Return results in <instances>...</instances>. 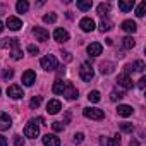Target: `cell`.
<instances>
[{"label": "cell", "mask_w": 146, "mask_h": 146, "mask_svg": "<svg viewBox=\"0 0 146 146\" xmlns=\"http://www.w3.org/2000/svg\"><path fill=\"white\" fill-rule=\"evenodd\" d=\"M79 76H81V79H83V81H91V79H93V76H95V70H93V67H91V64H90V62H84V64H81Z\"/></svg>", "instance_id": "1"}, {"label": "cell", "mask_w": 146, "mask_h": 146, "mask_svg": "<svg viewBox=\"0 0 146 146\" xmlns=\"http://www.w3.org/2000/svg\"><path fill=\"white\" fill-rule=\"evenodd\" d=\"M83 113H84L86 119H91V120H102V119L105 117V112H103V110H100V108H91V107L84 108Z\"/></svg>", "instance_id": "2"}, {"label": "cell", "mask_w": 146, "mask_h": 146, "mask_svg": "<svg viewBox=\"0 0 146 146\" xmlns=\"http://www.w3.org/2000/svg\"><path fill=\"white\" fill-rule=\"evenodd\" d=\"M41 67L45 69V70H55L57 67H58V64H57V58L53 57V55H45L43 58H41Z\"/></svg>", "instance_id": "3"}, {"label": "cell", "mask_w": 146, "mask_h": 146, "mask_svg": "<svg viewBox=\"0 0 146 146\" xmlns=\"http://www.w3.org/2000/svg\"><path fill=\"white\" fill-rule=\"evenodd\" d=\"M65 98H69V100H76L78 96H79V93H78V88L72 84V83H69L67 81V84H65V90H64V93H62Z\"/></svg>", "instance_id": "4"}, {"label": "cell", "mask_w": 146, "mask_h": 146, "mask_svg": "<svg viewBox=\"0 0 146 146\" xmlns=\"http://www.w3.org/2000/svg\"><path fill=\"white\" fill-rule=\"evenodd\" d=\"M117 84H119L120 88H124V90H131V88L134 86L132 79H131L127 74H119V76H117Z\"/></svg>", "instance_id": "5"}, {"label": "cell", "mask_w": 146, "mask_h": 146, "mask_svg": "<svg viewBox=\"0 0 146 146\" xmlns=\"http://www.w3.org/2000/svg\"><path fill=\"white\" fill-rule=\"evenodd\" d=\"M7 95H9L12 100H19V98H23V96H24V91H23V88H21V86L12 84V86H9Z\"/></svg>", "instance_id": "6"}, {"label": "cell", "mask_w": 146, "mask_h": 146, "mask_svg": "<svg viewBox=\"0 0 146 146\" xmlns=\"http://www.w3.org/2000/svg\"><path fill=\"white\" fill-rule=\"evenodd\" d=\"M60 110H62V103H60L58 100H50V102L46 103V112H48V113L53 115V113H58Z\"/></svg>", "instance_id": "7"}, {"label": "cell", "mask_w": 146, "mask_h": 146, "mask_svg": "<svg viewBox=\"0 0 146 146\" xmlns=\"http://www.w3.org/2000/svg\"><path fill=\"white\" fill-rule=\"evenodd\" d=\"M38 134H40V129H38V125L36 124H28L26 127H24V136L26 137H38Z\"/></svg>", "instance_id": "8"}, {"label": "cell", "mask_w": 146, "mask_h": 146, "mask_svg": "<svg viewBox=\"0 0 146 146\" xmlns=\"http://www.w3.org/2000/svg\"><path fill=\"white\" fill-rule=\"evenodd\" d=\"M11 125H12L11 117L5 112H0V131H7V129H11Z\"/></svg>", "instance_id": "9"}, {"label": "cell", "mask_w": 146, "mask_h": 146, "mask_svg": "<svg viewBox=\"0 0 146 146\" xmlns=\"http://www.w3.org/2000/svg\"><path fill=\"white\" fill-rule=\"evenodd\" d=\"M36 83V74L33 70H26L24 74H23V84H26V86H33Z\"/></svg>", "instance_id": "10"}, {"label": "cell", "mask_w": 146, "mask_h": 146, "mask_svg": "<svg viewBox=\"0 0 146 146\" xmlns=\"http://www.w3.org/2000/svg\"><path fill=\"white\" fill-rule=\"evenodd\" d=\"M79 26H81V29H83V31L90 33V31H93V29H95V21H93L91 17H83V19H81V23H79Z\"/></svg>", "instance_id": "11"}, {"label": "cell", "mask_w": 146, "mask_h": 146, "mask_svg": "<svg viewBox=\"0 0 146 146\" xmlns=\"http://www.w3.org/2000/svg\"><path fill=\"white\" fill-rule=\"evenodd\" d=\"M33 35L36 36L38 41H46V40L50 38V33H48L45 28H35V29H33Z\"/></svg>", "instance_id": "12"}, {"label": "cell", "mask_w": 146, "mask_h": 146, "mask_svg": "<svg viewBox=\"0 0 146 146\" xmlns=\"http://www.w3.org/2000/svg\"><path fill=\"white\" fill-rule=\"evenodd\" d=\"M120 143H122L120 136H113L110 139H107V137H102L100 139V144L102 146H120Z\"/></svg>", "instance_id": "13"}, {"label": "cell", "mask_w": 146, "mask_h": 146, "mask_svg": "<svg viewBox=\"0 0 146 146\" xmlns=\"http://www.w3.org/2000/svg\"><path fill=\"white\" fill-rule=\"evenodd\" d=\"M53 40L55 41H67L69 40V33L65 31V29H62V28H57L55 31H53Z\"/></svg>", "instance_id": "14"}, {"label": "cell", "mask_w": 146, "mask_h": 146, "mask_svg": "<svg viewBox=\"0 0 146 146\" xmlns=\"http://www.w3.org/2000/svg\"><path fill=\"white\" fill-rule=\"evenodd\" d=\"M102 52H103V46H102L98 41H93V43L88 46V53H90L91 57H98V55H102Z\"/></svg>", "instance_id": "15"}, {"label": "cell", "mask_w": 146, "mask_h": 146, "mask_svg": "<svg viewBox=\"0 0 146 146\" xmlns=\"http://www.w3.org/2000/svg\"><path fill=\"white\" fill-rule=\"evenodd\" d=\"M43 144L45 146H60V139L53 134H45L43 136Z\"/></svg>", "instance_id": "16"}, {"label": "cell", "mask_w": 146, "mask_h": 146, "mask_svg": "<svg viewBox=\"0 0 146 146\" xmlns=\"http://www.w3.org/2000/svg\"><path fill=\"white\" fill-rule=\"evenodd\" d=\"M7 28L12 29V31H19L23 28V21L17 19V17H9L7 19Z\"/></svg>", "instance_id": "17"}, {"label": "cell", "mask_w": 146, "mask_h": 146, "mask_svg": "<svg viewBox=\"0 0 146 146\" xmlns=\"http://www.w3.org/2000/svg\"><path fill=\"white\" fill-rule=\"evenodd\" d=\"M65 84H67V81L57 79V81L53 83V88H52V91H53L55 95H62V93H64V90H65Z\"/></svg>", "instance_id": "18"}, {"label": "cell", "mask_w": 146, "mask_h": 146, "mask_svg": "<svg viewBox=\"0 0 146 146\" xmlns=\"http://www.w3.org/2000/svg\"><path fill=\"white\" fill-rule=\"evenodd\" d=\"M122 29H124L125 33H136V31H137V24H136L134 21H124V23H122Z\"/></svg>", "instance_id": "19"}, {"label": "cell", "mask_w": 146, "mask_h": 146, "mask_svg": "<svg viewBox=\"0 0 146 146\" xmlns=\"http://www.w3.org/2000/svg\"><path fill=\"white\" fill-rule=\"evenodd\" d=\"M132 107H129V105H119V108H117V113L120 115V117H129V115H132Z\"/></svg>", "instance_id": "20"}, {"label": "cell", "mask_w": 146, "mask_h": 146, "mask_svg": "<svg viewBox=\"0 0 146 146\" xmlns=\"http://www.w3.org/2000/svg\"><path fill=\"white\" fill-rule=\"evenodd\" d=\"M113 70V64L112 62H102L100 64V72L102 74H112Z\"/></svg>", "instance_id": "21"}, {"label": "cell", "mask_w": 146, "mask_h": 146, "mask_svg": "<svg viewBox=\"0 0 146 146\" xmlns=\"http://www.w3.org/2000/svg\"><path fill=\"white\" fill-rule=\"evenodd\" d=\"M110 9H112V5H110L108 2H107V4L103 2V4H100V5H98V9H96V11H98V14L103 17V16H107V14L110 12Z\"/></svg>", "instance_id": "22"}, {"label": "cell", "mask_w": 146, "mask_h": 146, "mask_svg": "<svg viewBox=\"0 0 146 146\" xmlns=\"http://www.w3.org/2000/svg\"><path fill=\"white\" fill-rule=\"evenodd\" d=\"M16 9H17V12H19V14H24V12H28L29 4L26 2V0H19V2L16 4Z\"/></svg>", "instance_id": "23"}, {"label": "cell", "mask_w": 146, "mask_h": 146, "mask_svg": "<svg viewBox=\"0 0 146 146\" xmlns=\"http://www.w3.org/2000/svg\"><path fill=\"white\" fill-rule=\"evenodd\" d=\"M132 7H134V0H129V2H119V9L122 12H129V11H132Z\"/></svg>", "instance_id": "24"}, {"label": "cell", "mask_w": 146, "mask_h": 146, "mask_svg": "<svg viewBox=\"0 0 146 146\" xmlns=\"http://www.w3.org/2000/svg\"><path fill=\"white\" fill-rule=\"evenodd\" d=\"M144 67H146V65H144L143 60H136L134 64H131V70H132V72H143Z\"/></svg>", "instance_id": "25"}, {"label": "cell", "mask_w": 146, "mask_h": 146, "mask_svg": "<svg viewBox=\"0 0 146 146\" xmlns=\"http://www.w3.org/2000/svg\"><path fill=\"white\" fill-rule=\"evenodd\" d=\"M134 45H136V41H134V38H132V36H125V38L122 40V46H124V48H127V50H129V48H132Z\"/></svg>", "instance_id": "26"}, {"label": "cell", "mask_w": 146, "mask_h": 146, "mask_svg": "<svg viewBox=\"0 0 146 146\" xmlns=\"http://www.w3.org/2000/svg\"><path fill=\"white\" fill-rule=\"evenodd\" d=\"M88 100L91 103H98L100 102V91H90L88 93Z\"/></svg>", "instance_id": "27"}, {"label": "cell", "mask_w": 146, "mask_h": 146, "mask_svg": "<svg viewBox=\"0 0 146 146\" xmlns=\"http://www.w3.org/2000/svg\"><path fill=\"white\" fill-rule=\"evenodd\" d=\"M110 29H112V23H110L108 19H107V21L103 19V21L100 23V31H103V33H105V31H110Z\"/></svg>", "instance_id": "28"}, {"label": "cell", "mask_w": 146, "mask_h": 146, "mask_svg": "<svg viewBox=\"0 0 146 146\" xmlns=\"http://www.w3.org/2000/svg\"><path fill=\"white\" fill-rule=\"evenodd\" d=\"M91 2H83V0H78V9H81V11H90L91 9Z\"/></svg>", "instance_id": "29"}, {"label": "cell", "mask_w": 146, "mask_h": 146, "mask_svg": "<svg viewBox=\"0 0 146 146\" xmlns=\"http://www.w3.org/2000/svg\"><path fill=\"white\" fill-rule=\"evenodd\" d=\"M144 9H146V2H141L136 9V16L137 17H144Z\"/></svg>", "instance_id": "30"}, {"label": "cell", "mask_w": 146, "mask_h": 146, "mask_svg": "<svg viewBox=\"0 0 146 146\" xmlns=\"http://www.w3.org/2000/svg\"><path fill=\"white\" fill-rule=\"evenodd\" d=\"M124 96H125V93H124V91H112L110 100H112V102H117V100H120V98H124Z\"/></svg>", "instance_id": "31"}, {"label": "cell", "mask_w": 146, "mask_h": 146, "mask_svg": "<svg viewBox=\"0 0 146 146\" xmlns=\"http://www.w3.org/2000/svg\"><path fill=\"white\" fill-rule=\"evenodd\" d=\"M40 105H41V96H35V98L29 102V107H31V108H38Z\"/></svg>", "instance_id": "32"}, {"label": "cell", "mask_w": 146, "mask_h": 146, "mask_svg": "<svg viewBox=\"0 0 146 146\" xmlns=\"http://www.w3.org/2000/svg\"><path fill=\"white\" fill-rule=\"evenodd\" d=\"M120 129H122L124 132H132V131H134V125L129 124V122H122V124H120Z\"/></svg>", "instance_id": "33"}, {"label": "cell", "mask_w": 146, "mask_h": 146, "mask_svg": "<svg viewBox=\"0 0 146 146\" xmlns=\"http://www.w3.org/2000/svg\"><path fill=\"white\" fill-rule=\"evenodd\" d=\"M43 21H45V23H55V21H57V16H55V14H45V16H43Z\"/></svg>", "instance_id": "34"}, {"label": "cell", "mask_w": 146, "mask_h": 146, "mask_svg": "<svg viewBox=\"0 0 146 146\" xmlns=\"http://www.w3.org/2000/svg\"><path fill=\"white\" fill-rule=\"evenodd\" d=\"M12 78H14V70L12 69H5L4 70V79L7 81V79H12Z\"/></svg>", "instance_id": "35"}, {"label": "cell", "mask_w": 146, "mask_h": 146, "mask_svg": "<svg viewBox=\"0 0 146 146\" xmlns=\"http://www.w3.org/2000/svg\"><path fill=\"white\" fill-rule=\"evenodd\" d=\"M21 57H23V52L19 50V46H17V48H14V50H12V58H14V60H19Z\"/></svg>", "instance_id": "36"}, {"label": "cell", "mask_w": 146, "mask_h": 146, "mask_svg": "<svg viewBox=\"0 0 146 146\" xmlns=\"http://www.w3.org/2000/svg\"><path fill=\"white\" fill-rule=\"evenodd\" d=\"M14 144H16V146H24V139L16 134V136H14Z\"/></svg>", "instance_id": "37"}, {"label": "cell", "mask_w": 146, "mask_h": 146, "mask_svg": "<svg viewBox=\"0 0 146 146\" xmlns=\"http://www.w3.org/2000/svg\"><path fill=\"white\" fill-rule=\"evenodd\" d=\"M28 52H29L31 55H36V53L40 52V48H38L36 45H29V46H28Z\"/></svg>", "instance_id": "38"}, {"label": "cell", "mask_w": 146, "mask_h": 146, "mask_svg": "<svg viewBox=\"0 0 146 146\" xmlns=\"http://www.w3.org/2000/svg\"><path fill=\"white\" fill-rule=\"evenodd\" d=\"M83 141H84V136H83L81 132H79V134H74V143H76V144H81Z\"/></svg>", "instance_id": "39"}, {"label": "cell", "mask_w": 146, "mask_h": 146, "mask_svg": "<svg viewBox=\"0 0 146 146\" xmlns=\"http://www.w3.org/2000/svg\"><path fill=\"white\" fill-rule=\"evenodd\" d=\"M52 127H53V131H57V132L64 131V125H62L60 122H53V124H52Z\"/></svg>", "instance_id": "40"}, {"label": "cell", "mask_w": 146, "mask_h": 146, "mask_svg": "<svg viewBox=\"0 0 146 146\" xmlns=\"http://www.w3.org/2000/svg\"><path fill=\"white\" fill-rule=\"evenodd\" d=\"M137 86H139L141 90H144V86H146V78H144V76H143V78L137 81Z\"/></svg>", "instance_id": "41"}, {"label": "cell", "mask_w": 146, "mask_h": 146, "mask_svg": "<svg viewBox=\"0 0 146 146\" xmlns=\"http://www.w3.org/2000/svg\"><path fill=\"white\" fill-rule=\"evenodd\" d=\"M9 45H11V40H9V38H7V40H2V43H0V46H4V48H7Z\"/></svg>", "instance_id": "42"}, {"label": "cell", "mask_w": 146, "mask_h": 146, "mask_svg": "<svg viewBox=\"0 0 146 146\" xmlns=\"http://www.w3.org/2000/svg\"><path fill=\"white\" fill-rule=\"evenodd\" d=\"M0 146H7V139L4 136H0Z\"/></svg>", "instance_id": "43"}, {"label": "cell", "mask_w": 146, "mask_h": 146, "mask_svg": "<svg viewBox=\"0 0 146 146\" xmlns=\"http://www.w3.org/2000/svg\"><path fill=\"white\" fill-rule=\"evenodd\" d=\"M57 69H58V74H64V72H65V67L64 65L62 67H57Z\"/></svg>", "instance_id": "44"}, {"label": "cell", "mask_w": 146, "mask_h": 146, "mask_svg": "<svg viewBox=\"0 0 146 146\" xmlns=\"http://www.w3.org/2000/svg\"><path fill=\"white\" fill-rule=\"evenodd\" d=\"M131 146H139V143L136 139H131Z\"/></svg>", "instance_id": "45"}, {"label": "cell", "mask_w": 146, "mask_h": 146, "mask_svg": "<svg viewBox=\"0 0 146 146\" xmlns=\"http://www.w3.org/2000/svg\"><path fill=\"white\" fill-rule=\"evenodd\" d=\"M105 41H107V45H112V43H113V40H112V38H107Z\"/></svg>", "instance_id": "46"}, {"label": "cell", "mask_w": 146, "mask_h": 146, "mask_svg": "<svg viewBox=\"0 0 146 146\" xmlns=\"http://www.w3.org/2000/svg\"><path fill=\"white\" fill-rule=\"evenodd\" d=\"M2 31H4V24H2V23H0V33H2Z\"/></svg>", "instance_id": "47"}]
</instances>
